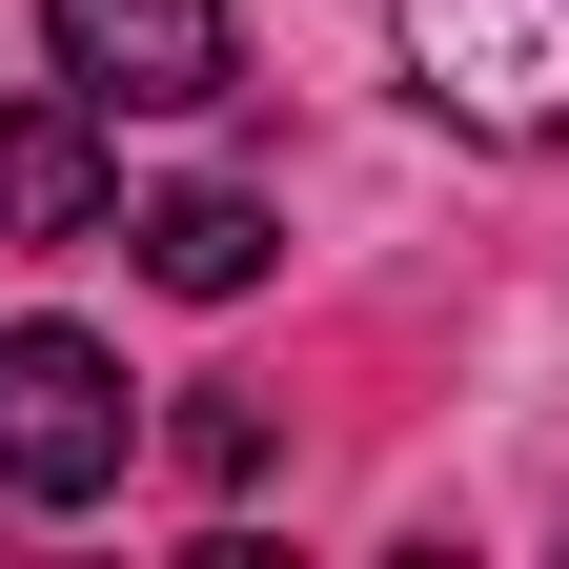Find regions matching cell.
Returning a JSON list of instances; mask_svg holds the SVG:
<instances>
[{
	"label": "cell",
	"mask_w": 569,
	"mask_h": 569,
	"mask_svg": "<svg viewBox=\"0 0 569 569\" xmlns=\"http://www.w3.org/2000/svg\"><path fill=\"white\" fill-rule=\"evenodd\" d=\"M41 41H61V82H82L102 122H183V102L244 82L224 0H41Z\"/></svg>",
	"instance_id": "cell-3"
},
{
	"label": "cell",
	"mask_w": 569,
	"mask_h": 569,
	"mask_svg": "<svg viewBox=\"0 0 569 569\" xmlns=\"http://www.w3.org/2000/svg\"><path fill=\"white\" fill-rule=\"evenodd\" d=\"M183 468L244 488V468H264V387H183Z\"/></svg>",
	"instance_id": "cell-6"
},
{
	"label": "cell",
	"mask_w": 569,
	"mask_h": 569,
	"mask_svg": "<svg viewBox=\"0 0 569 569\" xmlns=\"http://www.w3.org/2000/svg\"><path fill=\"white\" fill-rule=\"evenodd\" d=\"M102 224V102H21L0 122V244H82Z\"/></svg>",
	"instance_id": "cell-4"
},
{
	"label": "cell",
	"mask_w": 569,
	"mask_h": 569,
	"mask_svg": "<svg viewBox=\"0 0 569 569\" xmlns=\"http://www.w3.org/2000/svg\"><path fill=\"white\" fill-rule=\"evenodd\" d=\"M122 244H142V284H163V306H244V284H264V203H244V183H163Z\"/></svg>",
	"instance_id": "cell-5"
},
{
	"label": "cell",
	"mask_w": 569,
	"mask_h": 569,
	"mask_svg": "<svg viewBox=\"0 0 569 569\" xmlns=\"http://www.w3.org/2000/svg\"><path fill=\"white\" fill-rule=\"evenodd\" d=\"M0 488L21 509H102L122 488V367L82 326H0Z\"/></svg>",
	"instance_id": "cell-2"
},
{
	"label": "cell",
	"mask_w": 569,
	"mask_h": 569,
	"mask_svg": "<svg viewBox=\"0 0 569 569\" xmlns=\"http://www.w3.org/2000/svg\"><path fill=\"white\" fill-rule=\"evenodd\" d=\"M387 41L468 142H569V0H387Z\"/></svg>",
	"instance_id": "cell-1"
}]
</instances>
